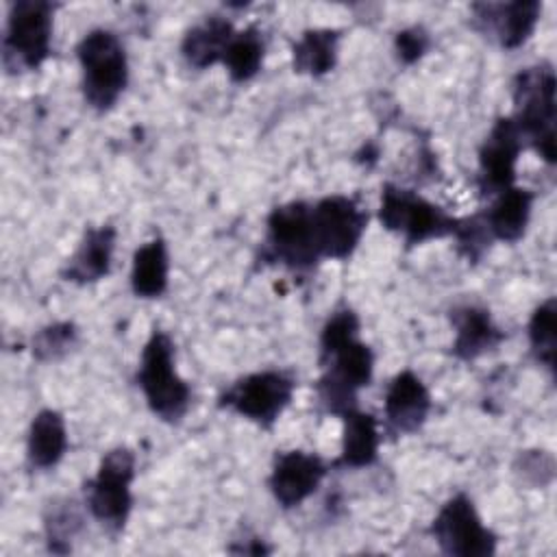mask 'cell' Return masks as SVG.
<instances>
[{"label":"cell","instance_id":"9c48e42d","mask_svg":"<svg viewBox=\"0 0 557 557\" xmlns=\"http://www.w3.org/2000/svg\"><path fill=\"white\" fill-rule=\"evenodd\" d=\"M368 213L355 198L331 194L311 205V228L320 259H348L366 231Z\"/></svg>","mask_w":557,"mask_h":557},{"label":"cell","instance_id":"6da1fadb","mask_svg":"<svg viewBox=\"0 0 557 557\" xmlns=\"http://www.w3.org/2000/svg\"><path fill=\"white\" fill-rule=\"evenodd\" d=\"M555 70L548 61L529 65L513 76V124L522 144L546 163H555Z\"/></svg>","mask_w":557,"mask_h":557},{"label":"cell","instance_id":"5bb4252c","mask_svg":"<svg viewBox=\"0 0 557 557\" xmlns=\"http://www.w3.org/2000/svg\"><path fill=\"white\" fill-rule=\"evenodd\" d=\"M431 409V394L418 374L411 370L398 372L385 389L383 411L392 433L409 435L416 433Z\"/></svg>","mask_w":557,"mask_h":557},{"label":"cell","instance_id":"603a6c76","mask_svg":"<svg viewBox=\"0 0 557 557\" xmlns=\"http://www.w3.org/2000/svg\"><path fill=\"white\" fill-rule=\"evenodd\" d=\"M263 54H265V44L261 33L255 26H248L244 30H235V35L231 37L224 50L222 63L226 65L231 81L246 83L252 76H257V72L261 70Z\"/></svg>","mask_w":557,"mask_h":557},{"label":"cell","instance_id":"52a82bcc","mask_svg":"<svg viewBox=\"0 0 557 557\" xmlns=\"http://www.w3.org/2000/svg\"><path fill=\"white\" fill-rule=\"evenodd\" d=\"M294 389L296 381L289 372L261 370L231 383L218 396V407L231 409L261 429H272L278 416L292 403Z\"/></svg>","mask_w":557,"mask_h":557},{"label":"cell","instance_id":"7a4b0ae2","mask_svg":"<svg viewBox=\"0 0 557 557\" xmlns=\"http://www.w3.org/2000/svg\"><path fill=\"white\" fill-rule=\"evenodd\" d=\"M83 74L85 102L96 111H109L128 85V59L120 37L107 28H94L76 44Z\"/></svg>","mask_w":557,"mask_h":557},{"label":"cell","instance_id":"8fae6325","mask_svg":"<svg viewBox=\"0 0 557 557\" xmlns=\"http://www.w3.org/2000/svg\"><path fill=\"white\" fill-rule=\"evenodd\" d=\"M522 137L511 115L498 117L479 148L476 185L481 196H496L516 183V163L522 152Z\"/></svg>","mask_w":557,"mask_h":557},{"label":"cell","instance_id":"2e32d148","mask_svg":"<svg viewBox=\"0 0 557 557\" xmlns=\"http://www.w3.org/2000/svg\"><path fill=\"white\" fill-rule=\"evenodd\" d=\"M533 200H535L533 191L516 185L496 194L487 211L481 213L490 237L507 244L518 242L529 226Z\"/></svg>","mask_w":557,"mask_h":557},{"label":"cell","instance_id":"cb8c5ba5","mask_svg":"<svg viewBox=\"0 0 557 557\" xmlns=\"http://www.w3.org/2000/svg\"><path fill=\"white\" fill-rule=\"evenodd\" d=\"M529 344L535 361L553 372L557 357V300L553 296L535 307L529 320Z\"/></svg>","mask_w":557,"mask_h":557},{"label":"cell","instance_id":"4fadbf2b","mask_svg":"<svg viewBox=\"0 0 557 557\" xmlns=\"http://www.w3.org/2000/svg\"><path fill=\"white\" fill-rule=\"evenodd\" d=\"M324 476L326 463L318 455L287 450L276 455L268 476V487L283 509H292L305 503L318 490Z\"/></svg>","mask_w":557,"mask_h":557},{"label":"cell","instance_id":"5b68a950","mask_svg":"<svg viewBox=\"0 0 557 557\" xmlns=\"http://www.w3.org/2000/svg\"><path fill=\"white\" fill-rule=\"evenodd\" d=\"M135 479V455L126 446L109 450L91 479L85 483V503L91 516L113 533H120L133 509L131 483Z\"/></svg>","mask_w":557,"mask_h":557},{"label":"cell","instance_id":"d6986e66","mask_svg":"<svg viewBox=\"0 0 557 557\" xmlns=\"http://www.w3.org/2000/svg\"><path fill=\"white\" fill-rule=\"evenodd\" d=\"M233 35H235V28L226 17H220V15L205 17L202 22H198L185 33L181 41V54L191 67L205 70L218 61L222 63L224 50Z\"/></svg>","mask_w":557,"mask_h":557},{"label":"cell","instance_id":"ffe728a7","mask_svg":"<svg viewBox=\"0 0 557 557\" xmlns=\"http://www.w3.org/2000/svg\"><path fill=\"white\" fill-rule=\"evenodd\" d=\"M344 420L342 455L337 466L344 468H366L376 461L379 455V424L372 413L361 411L359 407L348 409L339 416Z\"/></svg>","mask_w":557,"mask_h":557},{"label":"cell","instance_id":"e0dca14e","mask_svg":"<svg viewBox=\"0 0 557 557\" xmlns=\"http://www.w3.org/2000/svg\"><path fill=\"white\" fill-rule=\"evenodd\" d=\"M453 326H455L453 355L463 361L476 359L479 355L487 352L505 337L503 331H498V326L492 322L490 311L474 305L455 309Z\"/></svg>","mask_w":557,"mask_h":557},{"label":"cell","instance_id":"83f0119b","mask_svg":"<svg viewBox=\"0 0 557 557\" xmlns=\"http://www.w3.org/2000/svg\"><path fill=\"white\" fill-rule=\"evenodd\" d=\"M429 44H431V37L422 26H409L396 33L394 50L400 63L411 65L429 50Z\"/></svg>","mask_w":557,"mask_h":557},{"label":"cell","instance_id":"277c9868","mask_svg":"<svg viewBox=\"0 0 557 557\" xmlns=\"http://www.w3.org/2000/svg\"><path fill=\"white\" fill-rule=\"evenodd\" d=\"M379 220L383 228L403 235L405 244L409 246L455 235L459 222L442 207L422 198L418 191L392 183H385L381 189Z\"/></svg>","mask_w":557,"mask_h":557},{"label":"cell","instance_id":"7c38bea8","mask_svg":"<svg viewBox=\"0 0 557 557\" xmlns=\"http://www.w3.org/2000/svg\"><path fill=\"white\" fill-rule=\"evenodd\" d=\"M470 9L472 22L483 35H490L498 46L513 50L522 46L535 30V24L542 13V2H476Z\"/></svg>","mask_w":557,"mask_h":557},{"label":"cell","instance_id":"8992f818","mask_svg":"<svg viewBox=\"0 0 557 557\" xmlns=\"http://www.w3.org/2000/svg\"><path fill=\"white\" fill-rule=\"evenodd\" d=\"M54 4L46 0H17L9 4L2 37L7 70H37L50 57Z\"/></svg>","mask_w":557,"mask_h":557},{"label":"cell","instance_id":"4316f807","mask_svg":"<svg viewBox=\"0 0 557 557\" xmlns=\"http://www.w3.org/2000/svg\"><path fill=\"white\" fill-rule=\"evenodd\" d=\"M455 239L459 244V250L470 261H476L483 255L485 246L492 242V237H490L481 215H472V218L459 220L457 228H455Z\"/></svg>","mask_w":557,"mask_h":557},{"label":"cell","instance_id":"484cf974","mask_svg":"<svg viewBox=\"0 0 557 557\" xmlns=\"http://www.w3.org/2000/svg\"><path fill=\"white\" fill-rule=\"evenodd\" d=\"M76 326L72 322H54L33 337V355L39 361H57L76 344Z\"/></svg>","mask_w":557,"mask_h":557},{"label":"cell","instance_id":"44dd1931","mask_svg":"<svg viewBox=\"0 0 557 557\" xmlns=\"http://www.w3.org/2000/svg\"><path fill=\"white\" fill-rule=\"evenodd\" d=\"M168 248L163 237H152L141 244L133 255L131 289L137 298H159L168 289Z\"/></svg>","mask_w":557,"mask_h":557},{"label":"cell","instance_id":"30bf717a","mask_svg":"<svg viewBox=\"0 0 557 557\" xmlns=\"http://www.w3.org/2000/svg\"><path fill=\"white\" fill-rule=\"evenodd\" d=\"M431 533L444 555L450 557H490L496 553V535L487 529L463 492L450 496L437 511Z\"/></svg>","mask_w":557,"mask_h":557},{"label":"cell","instance_id":"ac0fdd59","mask_svg":"<svg viewBox=\"0 0 557 557\" xmlns=\"http://www.w3.org/2000/svg\"><path fill=\"white\" fill-rule=\"evenodd\" d=\"M67 450L65 420L54 409H41L28 429L26 459L30 468L48 470L54 468Z\"/></svg>","mask_w":557,"mask_h":557},{"label":"cell","instance_id":"d4e9b609","mask_svg":"<svg viewBox=\"0 0 557 557\" xmlns=\"http://www.w3.org/2000/svg\"><path fill=\"white\" fill-rule=\"evenodd\" d=\"M44 529H46V542L48 550L52 553H70V542L76 537V533L83 529V518L78 513V507L74 500H54L50 503L46 516H44Z\"/></svg>","mask_w":557,"mask_h":557},{"label":"cell","instance_id":"3957f363","mask_svg":"<svg viewBox=\"0 0 557 557\" xmlns=\"http://www.w3.org/2000/svg\"><path fill=\"white\" fill-rule=\"evenodd\" d=\"M137 385L150 411L163 422L176 424L189 409L191 389L174 368V344L168 333L154 329L141 350Z\"/></svg>","mask_w":557,"mask_h":557},{"label":"cell","instance_id":"7402d4cb","mask_svg":"<svg viewBox=\"0 0 557 557\" xmlns=\"http://www.w3.org/2000/svg\"><path fill=\"white\" fill-rule=\"evenodd\" d=\"M337 28H309L300 35V39L292 48V63L294 72L322 76L331 72L337 63V44H339Z\"/></svg>","mask_w":557,"mask_h":557},{"label":"cell","instance_id":"9a60e30c","mask_svg":"<svg viewBox=\"0 0 557 557\" xmlns=\"http://www.w3.org/2000/svg\"><path fill=\"white\" fill-rule=\"evenodd\" d=\"M115 248V228L111 224L87 228L78 248L61 270L63 281L87 285L104 278L111 270Z\"/></svg>","mask_w":557,"mask_h":557},{"label":"cell","instance_id":"ba28073f","mask_svg":"<svg viewBox=\"0 0 557 557\" xmlns=\"http://www.w3.org/2000/svg\"><path fill=\"white\" fill-rule=\"evenodd\" d=\"M263 244L265 259L278 261L292 270H307L320 261L311 228V205L292 200L274 207L265 220Z\"/></svg>","mask_w":557,"mask_h":557}]
</instances>
